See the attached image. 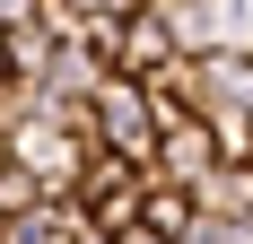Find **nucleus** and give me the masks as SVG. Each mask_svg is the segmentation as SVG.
<instances>
[{
    "instance_id": "f257e3e1",
    "label": "nucleus",
    "mask_w": 253,
    "mask_h": 244,
    "mask_svg": "<svg viewBox=\"0 0 253 244\" xmlns=\"http://www.w3.org/2000/svg\"><path fill=\"white\" fill-rule=\"evenodd\" d=\"M87 140L131 157V166H157V140H166V114H157L149 79H105L96 105H87Z\"/></svg>"
},
{
    "instance_id": "f03ea898",
    "label": "nucleus",
    "mask_w": 253,
    "mask_h": 244,
    "mask_svg": "<svg viewBox=\"0 0 253 244\" xmlns=\"http://www.w3.org/2000/svg\"><path fill=\"white\" fill-rule=\"evenodd\" d=\"M218 166H227L218 131H210L201 114H175V122H166V140H157V166H149V174H157V183H183V192H201Z\"/></svg>"
},
{
    "instance_id": "7ed1b4c3",
    "label": "nucleus",
    "mask_w": 253,
    "mask_h": 244,
    "mask_svg": "<svg viewBox=\"0 0 253 244\" xmlns=\"http://www.w3.org/2000/svg\"><path fill=\"white\" fill-rule=\"evenodd\" d=\"M175 26H166V9H140V18H123V61H114V79H157L166 61H175Z\"/></svg>"
},
{
    "instance_id": "20e7f679",
    "label": "nucleus",
    "mask_w": 253,
    "mask_h": 244,
    "mask_svg": "<svg viewBox=\"0 0 253 244\" xmlns=\"http://www.w3.org/2000/svg\"><path fill=\"white\" fill-rule=\"evenodd\" d=\"M149 9H166V26H175V44H183V52H218V44H227L218 0H149Z\"/></svg>"
},
{
    "instance_id": "39448f33",
    "label": "nucleus",
    "mask_w": 253,
    "mask_h": 244,
    "mask_svg": "<svg viewBox=\"0 0 253 244\" xmlns=\"http://www.w3.org/2000/svg\"><path fill=\"white\" fill-rule=\"evenodd\" d=\"M44 183H35V166H26V157H9V166H0V218H26V209H44Z\"/></svg>"
},
{
    "instance_id": "423d86ee",
    "label": "nucleus",
    "mask_w": 253,
    "mask_h": 244,
    "mask_svg": "<svg viewBox=\"0 0 253 244\" xmlns=\"http://www.w3.org/2000/svg\"><path fill=\"white\" fill-rule=\"evenodd\" d=\"M61 9H70L79 26H105V18L123 26V18H140V9H149V0H61Z\"/></svg>"
},
{
    "instance_id": "0eeeda50",
    "label": "nucleus",
    "mask_w": 253,
    "mask_h": 244,
    "mask_svg": "<svg viewBox=\"0 0 253 244\" xmlns=\"http://www.w3.org/2000/svg\"><path fill=\"white\" fill-rule=\"evenodd\" d=\"M218 18H227V44H253V0H218Z\"/></svg>"
},
{
    "instance_id": "6e6552de",
    "label": "nucleus",
    "mask_w": 253,
    "mask_h": 244,
    "mask_svg": "<svg viewBox=\"0 0 253 244\" xmlns=\"http://www.w3.org/2000/svg\"><path fill=\"white\" fill-rule=\"evenodd\" d=\"M114 244H175V236H166V227H149V218H140V227H123V236H114Z\"/></svg>"
},
{
    "instance_id": "1a4fd4ad",
    "label": "nucleus",
    "mask_w": 253,
    "mask_h": 244,
    "mask_svg": "<svg viewBox=\"0 0 253 244\" xmlns=\"http://www.w3.org/2000/svg\"><path fill=\"white\" fill-rule=\"evenodd\" d=\"M9 87H18V70H9V35H0V96H9Z\"/></svg>"
}]
</instances>
